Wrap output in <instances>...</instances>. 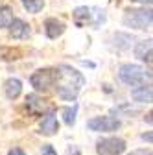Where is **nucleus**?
<instances>
[{"label": "nucleus", "instance_id": "nucleus-1", "mask_svg": "<svg viewBox=\"0 0 153 155\" xmlns=\"http://www.w3.org/2000/svg\"><path fill=\"white\" fill-rule=\"evenodd\" d=\"M57 70V81H55V91L61 100L67 102H76L81 87L85 85V78L80 70L72 68L70 65H59Z\"/></svg>", "mask_w": 153, "mask_h": 155}, {"label": "nucleus", "instance_id": "nucleus-2", "mask_svg": "<svg viewBox=\"0 0 153 155\" xmlns=\"http://www.w3.org/2000/svg\"><path fill=\"white\" fill-rule=\"evenodd\" d=\"M118 78L120 81L129 85V87H137V85H142V83H149L151 80V72L146 70L144 67L140 65H133V63H125L118 68Z\"/></svg>", "mask_w": 153, "mask_h": 155}, {"label": "nucleus", "instance_id": "nucleus-3", "mask_svg": "<svg viewBox=\"0 0 153 155\" xmlns=\"http://www.w3.org/2000/svg\"><path fill=\"white\" fill-rule=\"evenodd\" d=\"M153 21V11L148 8H138V9H127L122 22L124 26L131 28V30H148L151 26Z\"/></svg>", "mask_w": 153, "mask_h": 155}, {"label": "nucleus", "instance_id": "nucleus-4", "mask_svg": "<svg viewBox=\"0 0 153 155\" xmlns=\"http://www.w3.org/2000/svg\"><path fill=\"white\" fill-rule=\"evenodd\" d=\"M57 81V70L55 68H39L30 78V83L35 91H48Z\"/></svg>", "mask_w": 153, "mask_h": 155}, {"label": "nucleus", "instance_id": "nucleus-5", "mask_svg": "<svg viewBox=\"0 0 153 155\" xmlns=\"http://www.w3.org/2000/svg\"><path fill=\"white\" fill-rule=\"evenodd\" d=\"M87 127L96 133H111L122 127V122L114 116H94L87 122Z\"/></svg>", "mask_w": 153, "mask_h": 155}, {"label": "nucleus", "instance_id": "nucleus-6", "mask_svg": "<svg viewBox=\"0 0 153 155\" xmlns=\"http://www.w3.org/2000/svg\"><path fill=\"white\" fill-rule=\"evenodd\" d=\"M125 151V140L120 137H109L96 142L98 155H122Z\"/></svg>", "mask_w": 153, "mask_h": 155}, {"label": "nucleus", "instance_id": "nucleus-7", "mask_svg": "<svg viewBox=\"0 0 153 155\" xmlns=\"http://www.w3.org/2000/svg\"><path fill=\"white\" fill-rule=\"evenodd\" d=\"M131 98L138 102V104H151L153 98V91H151V83H142L131 89Z\"/></svg>", "mask_w": 153, "mask_h": 155}, {"label": "nucleus", "instance_id": "nucleus-8", "mask_svg": "<svg viewBox=\"0 0 153 155\" xmlns=\"http://www.w3.org/2000/svg\"><path fill=\"white\" fill-rule=\"evenodd\" d=\"M67 26L63 21H57V18H46V22H44V33L48 39H57V37H61L65 33Z\"/></svg>", "mask_w": 153, "mask_h": 155}, {"label": "nucleus", "instance_id": "nucleus-9", "mask_svg": "<svg viewBox=\"0 0 153 155\" xmlns=\"http://www.w3.org/2000/svg\"><path fill=\"white\" fill-rule=\"evenodd\" d=\"M8 28H9V35L13 39H26L30 35V26L22 21V18H13Z\"/></svg>", "mask_w": 153, "mask_h": 155}, {"label": "nucleus", "instance_id": "nucleus-10", "mask_svg": "<svg viewBox=\"0 0 153 155\" xmlns=\"http://www.w3.org/2000/svg\"><path fill=\"white\" fill-rule=\"evenodd\" d=\"M57 131H59V122H57L55 114L54 113H46L43 122H41V133L46 135V137H52V135H55Z\"/></svg>", "mask_w": 153, "mask_h": 155}, {"label": "nucleus", "instance_id": "nucleus-11", "mask_svg": "<svg viewBox=\"0 0 153 155\" xmlns=\"http://www.w3.org/2000/svg\"><path fill=\"white\" fill-rule=\"evenodd\" d=\"M4 92H6V98H9V100L18 98L22 92V81L17 80V78H8L4 83Z\"/></svg>", "mask_w": 153, "mask_h": 155}, {"label": "nucleus", "instance_id": "nucleus-12", "mask_svg": "<svg viewBox=\"0 0 153 155\" xmlns=\"http://www.w3.org/2000/svg\"><path fill=\"white\" fill-rule=\"evenodd\" d=\"M135 57L140 59V61H148V65H151V39L137 43V46H135Z\"/></svg>", "mask_w": 153, "mask_h": 155}, {"label": "nucleus", "instance_id": "nucleus-13", "mask_svg": "<svg viewBox=\"0 0 153 155\" xmlns=\"http://www.w3.org/2000/svg\"><path fill=\"white\" fill-rule=\"evenodd\" d=\"M72 17H74V21H76V24H78V26H83V24L90 22L92 13H90V8L80 6V8H76V9L72 11Z\"/></svg>", "mask_w": 153, "mask_h": 155}, {"label": "nucleus", "instance_id": "nucleus-14", "mask_svg": "<svg viewBox=\"0 0 153 155\" xmlns=\"http://www.w3.org/2000/svg\"><path fill=\"white\" fill-rule=\"evenodd\" d=\"M26 107L31 113H41L46 109V100L39 98L37 94H30V96H26Z\"/></svg>", "mask_w": 153, "mask_h": 155}, {"label": "nucleus", "instance_id": "nucleus-15", "mask_svg": "<svg viewBox=\"0 0 153 155\" xmlns=\"http://www.w3.org/2000/svg\"><path fill=\"white\" fill-rule=\"evenodd\" d=\"M13 21V9L9 6H0V28H8Z\"/></svg>", "mask_w": 153, "mask_h": 155}, {"label": "nucleus", "instance_id": "nucleus-16", "mask_svg": "<svg viewBox=\"0 0 153 155\" xmlns=\"http://www.w3.org/2000/svg\"><path fill=\"white\" fill-rule=\"evenodd\" d=\"M114 41H116V50H127L135 39L127 33H116L114 35Z\"/></svg>", "mask_w": 153, "mask_h": 155}, {"label": "nucleus", "instance_id": "nucleus-17", "mask_svg": "<svg viewBox=\"0 0 153 155\" xmlns=\"http://www.w3.org/2000/svg\"><path fill=\"white\" fill-rule=\"evenodd\" d=\"M22 6L28 13H39L44 8V0H22Z\"/></svg>", "mask_w": 153, "mask_h": 155}, {"label": "nucleus", "instance_id": "nucleus-18", "mask_svg": "<svg viewBox=\"0 0 153 155\" xmlns=\"http://www.w3.org/2000/svg\"><path fill=\"white\" fill-rule=\"evenodd\" d=\"M76 114H78V105H72V107H65L63 109V120L67 126H74L76 124Z\"/></svg>", "mask_w": 153, "mask_h": 155}, {"label": "nucleus", "instance_id": "nucleus-19", "mask_svg": "<svg viewBox=\"0 0 153 155\" xmlns=\"http://www.w3.org/2000/svg\"><path fill=\"white\" fill-rule=\"evenodd\" d=\"M41 155H57V151L54 150L52 144H44V146L41 148Z\"/></svg>", "mask_w": 153, "mask_h": 155}, {"label": "nucleus", "instance_id": "nucleus-20", "mask_svg": "<svg viewBox=\"0 0 153 155\" xmlns=\"http://www.w3.org/2000/svg\"><path fill=\"white\" fill-rule=\"evenodd\" d=\"M129 155H153L151 150H133Z\"/></svg>", "mask_w": 153, "mask_h": 155}, {"label": "nucleus", "instance_id": "nucleus-21", "mask_svg": "<svg viewBox=\"0 0 153 155\" xmlns=\"http://www.w3.org/2000/svg\"><path fill=\"white\" fill-rule=\"evenodd\" d=\"M8 155H26V153H24V150H21V148H13V150H9Z\"/></svg>", "mask_w": 153, "mask_h": 155}, {"label": "nucleus", "instance_id": "nucleus-22", "mask_svg": "<svg viewBox=\"0 0 153 155\" xmlns=\"http://www.w3.org/2000/svg\"><path fill=\"white\" fill-rule=\"evenodd\" d=\"M67 155H81V151H80V148H78V146H74V153L68 150V153H67Z\"/></svg>", "mask_w": 153, "mask_h": 155}, {"label": "nucleus", "instance_id": "nucleus-23", "mask_svg": "<svg viewBox=\"0 0 153 155\" xmlns=\"http://www.w3.org/2000/svg\"><path fill=\"white\" fill-rule=\"evenodd\" d=\"M142 139H144V140H148V142L151 144V133H144V135H142Z\"/></svg>", "mask_w": 153, "mask_h": 155}, {"label": "nucleus", "instance_id": "nucleus-24", "mask_svg": "<svg viewBox=\"0 0 153 155\" xmlns=\"http://www.w3.org/2000/svg\"><path fill=\"white\" fill-rule=\"evenodd\" d=\"M133 2H142V4H151V0H133Z\"/></svg>", "mask_w": 153, "mask_h": 155}, {"label": "nucleus", "instance_id": "nucleus-25", "mask_svg": "<svg viewBox=\"0 0 153 155\" xmlns=\"http://www.w3.org/2000/svg\"><path fill=\"white\" fill-rule=\"evenodd\" d=\"M146 120H148V124H151V113H148V114H146Z\"/></svg>", "mask_w": 153, "mask_h": 155}]
</instances>
